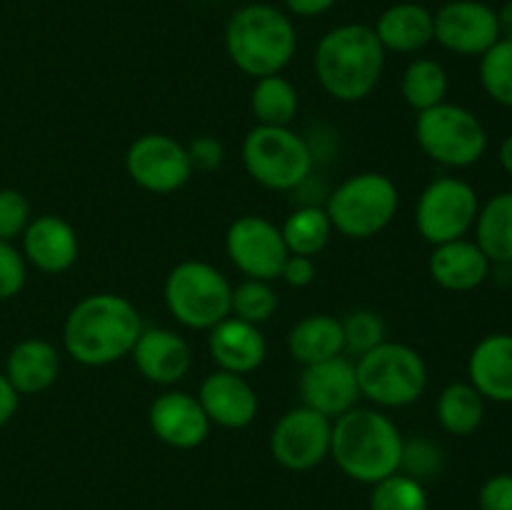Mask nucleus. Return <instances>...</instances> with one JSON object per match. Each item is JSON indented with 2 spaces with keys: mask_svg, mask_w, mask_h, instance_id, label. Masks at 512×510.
I'll return each instance as SVG.
<instances>
[{
  "mask_svg": "<svg viewBox=\"0 0 512 510\" xmlns=\"http://www.w3.org/2000/svg\"><path fill=\"white\" fill-rule=\"evenodd\" d=\"M143 328L138 308L123 295H85L65 318V353L85 368H103L133 353Z\"/></svg>",
  "mask_w": 512,
  "mask_h": 510,
  "instance_id": "obj_1",
  "label": "nucleus"
},
{
  "mask_svg": "<svg viewBox=\"0 0 512 510\" xmlns=\"http://www.w3.org/2000/svg\"><path fill=\"white\" fill-rule=\"evenodd\" d=\"M403 435L395 420L378 408H358L333 420L330 458L355 483L375 485L398 473Z\"/></svg>",
  "mask_w": 512,
  "mask_h": 510,
  "instance_id": "obj_2",
  "label": "nucleus"
},
{
  "mask_svg": "<svg viewBox=\"0 0 512 510\" xmlns=\"http://www.w3.org/2000/svg\"><path fill=\"white\" fill-rule=\"evenodd\" d=\"M313 65L330 98L358 103L373 95L383 78L385 48L368 25H338L320 38Z\"/></svg>",
  "mask_w": 512,
  "mask_h": 510,
  "instance_id": "obj_3",
  "label": "nucleus"
},
{
  "mask_svg": "<svg viewBox=\"0 0 512 510\" xmlns=\"http://www.w3.org/2000/svg\"><path fill=\"white\" fill-rule=\"evenodd\" d=\"M298 48L295 25L283 10L265 3L235 10L225 28V50L240 73L253 80L280 75Z\"/></svg>",
  "mask_w": 512,
  "mask_h": 510,
  "instance_id": "obj_4",
  "label": "nucleus"
},
{
  "mask_svg": "<svg viewBox=\"0 0 512 510\" xmlns=\"http://www.w3.org/2000/svg\"><path fill=\"white\" fill-rule=\"evenodd\" d=\"M360 398L375 408H405L423 398L428 388V365L423 355L405 343L375 345L355 358Z\"/></svg>",
  "mask_w": 512,
  "mask_h": 510,
  "instance_id": "obj_5",
  "label": "nucleus"
},
{
  "mask_svg": "<svg viewBox=\"0 0 512 510\" xmlns=\"http://www.w3.org/2000/svg\"><path fill=\"white\" fill-rule=\"evenodd\" d=\"M335 233L350 240H370L383 233L400 208L398 185L383 173H358L343 180L325 200Z\"/></svg>",
  "mask_w": 512,
  "mask_h": 510,
  "instance_id": "obj_6",
  "label": "nucleus"
},
{
  "mask_svg": "<svg viewBox=\"0 0 512 510\" xmlns=\"http://www.w3.org/2000/svg\"><path fill=\"white\" fill-rule=\"evenodd\" d=\"M233 285L215 265L183 260L168 273L163 298L170 315L190 330H210L230 315Z\"/></svg>",
  "mask_w": 512,
  "mask_h": 510,
  "instance_id": "obj_7",
  "label": "nucleus"
},
{
  "mask_svg": "<svg viewBox=\"0 0 512 510\" xmlns=\"http://www.w3.org/2000/svg\"><path fill=\"white\" fill-rule=\"evenodd\" d=\"M243 165L250 178L268 190H295L313 173V150L293 128L255 125L243 140Z\"/></svg>",
  "mask_w": 512,
  "mask_h": 510,
  "instance_id": "obj_8",
  "label": "nucleus"
},
{
  "mask_svg": "<svg viewBox=\"0 0 512 510\" xmlns=\"http://www.w3.org/2000/svg\"><path fill=\"white\" fill-rule=\"evenodd\" d=\"M415 140L430 160L448 168H470L488 150V130L473 110L440 103L415 118Z\"/></svg>",
  "mask_w": 512,
  "mask_h": 510,
  "instance_id": "obj_9",
  "label": "nucleus"
},
{
  "mask_svg": "<svg viewBox=\"0 0 512 510\" xmlns=\"http://www.w3.org/2000/svg\"><path fill=\"white\" fill-rule=\"evenodd\" d=\"M480 200L470 183L460 178H435L425 185L415 205V228L430 245L460 240L473 230Z\"/></svg>",
  "mask_w": 512,
  "mask_h": 510,
  "instance_id": "obj_10",
  "label": "nucleus"
},
{
  "mask_svg": "<svg viewBox=\"0 0 512 510\" xmlns=\"http://www.w3.org/2000/svg\"><path fill=\"white\" fill-rule=\"evenodd\" d=\"M125 170L138 188L153 195L178 193L193 178L188 145L165 133H145L130 143Z\"/></svg>",
  "mask_w": 512,
  "mask_h": 510,
  "instance_id": "obj_11",
  "label": "nucleus"
},
{
  "mask_svg": "<svg viewBox=\"0 0 512 510\" xmlns=\"http://www.w3.org/2000/svg\"><path fill=\"white\" fill-rule=\"evenodd\" d=\"M330 435L333 420L315 413L313 408L298 405L285 410L270 430V455L285 470L305 473L330 458Z\"/></svg>",
  "mask_w": 512,
  "mask_h": 510,
  "instance_id": "obj_12",
  "label": "nucleus"
},
{
  "mask_svg": "<svg viewBox=\"0 0 512 510\" xmlns=\"http://www.w3.org/2000/svg\"><path fill=\"white\" fill-rule=\"evenodd\" d=\"M225 253L245 278L270 280V283L280 278L290 255L280 225L263 215H240L238 220H233L225 233Z\"/></svg>",
  "mask_w": 512,
  "mask_h": 510,
  "instance_id": "obj_13",
  "label": "nucleus"
},
{
  "mask_svg": "<svg viewBox=\"0 0 512 510\" xmlns=\"http://www.w3.org/2000/svg\"><path fill=\"white\" fill-rule=\"evenodd\" d=\"M433 23L435 40L455 55H483L500 40L498 10L480 0H450Z\"/></svg>",
  "mask_w": 512,
  "mask_h": 510,
  "instance_id": "obj_14",
  "label": "nucleus"
},
{
  "mask_svg": "<svg viewBox=\"0 0 512 510\" xmlns=\"http://www.w3.org/2000/svg\"><path fill=\"white\" fill-rule=\"evenodd\" d=\"M298 393L305 408L335 420L343 413L353 410L360 400L358 375H355V360L345 355H335L330 360L305 365L298 380Z\"/></svg>",
  "mask_w": 512,
  "mask_h": 510,
  "instance_id": "obj_15",
  "label": "nucleus"
},
{
  "mask_svg": "<svg viewBox=\"0 0 512 510\" xmlns=\"http://www.w3.org/2000/svg\"><path fill=\"white\" fill-rule=\"evenodd\" d=\"M148 425L160 443L175 450H193L208 440L213 423L205 415L198 395L165 390L150 403Z\"/></svg>",
  "mask_w": 512,
  "mask_h": 510,
  "instance_id": "obj_16",
  "label": "nucleus"
},
{
  "mask_svg": "<svg viewBox=\"0 0 512 510\" xmlns=\"http://www.w3.org/2000/svg\"><path fill=\"white\" fill-rule=\"evenodd\" d=\"M198 400L213 425L228 430H243L258 415V393L245 375L213 370L200 383Z\"/></svg>",
  "mask_w": 512,
  "mask_h": 510,
  "instance_id": "obj_17",
  "label": "nucleus"
},
{
  "mask_svg": "<svg viewBox=\"0 0 512 510\" xmlns=\"http://www.w3.org/2000/svg\"><path fill=\"white\" fill-rule=\"evenodd\" d=\"M130 358L138 373L160 388L180 383L193 365L190 345L168 328H143Z\"/></svg>",
  "mask_w": 512,
  "mask_h": 510,
  "instance_id": "obj_18",
  "label": "nucleus"
},
{
  "mask_svg": "<svg viewBox=\"0 0 512 510\" xmlns=\"http://www.w3.org/2000/svg\"><path fill=\"white\" fill-rule=\"evenodd\" d=\"M23 238L25 263L38 268L40 273L60 275L70 270L78 260L80 243L75 228L60 215H38L28 223Z\"/></svg>",
  "mask_w": 512,
  "mask_h": 510,
  "instance_id": "obj_19",
  "label": "nucleus"
},
{
  "mask_svg": "<svg viewBox=\"0 0 512 510\" xmlns=\"http://www.w3.org/2000/svg\"><path fill=\"white\" fill-rule=\"evenodd\" d=\"M208 350L218 370L250 375L265 363L268 343H265V335L260 333V325L228 315L208 330Z\"/></svg>",
  "mask_w": 512,
  "mask_h": 510,
  "instance_id": "obj_20",
  "label": "nucleus"
},
{
  "mask_svg": "<svg viewBox=\"0 0 512 510\" xmlns=\"http://www.w3.org/2000/svg\"><path fill=\"white\" fill-rule=\"evenodd\" d=\"M490 260L475 240L460 238L450 243L433 245L428 260V273L443 290L450 293H470L480 288L490 275Z\"/></svg>",
  "mask_w": 512,
  "mask_h": 510,
  "instance_id": "obj_21",
  "label": "nucleus"
},
{
  "mask_svg": "<svg viewBox=\"0 0 512 510\" xmlns=\"http://www.w3.org/2000/svg\"><path fill=\"white\" fill-rule=\"evenodd\" d=\"M468 383L493 403H512V333L485 335L468 360Z\"/></svg>",
  "mask_w": 512,
  "mask_h": 510,
  "instance_id": "obj_22",
  "label": "nucleus"
},
{
  "mask_svg": "<svg viewBox=\"0 0 512 510\" xmlns=\"http://www.w3.org/2000/svg\"><path fill=\"white\" fill-rule=\"evenodd\" d=\"M5 378L18 395H38L48 390L60 375V353L43 338H25L5 360Z\"/></svg>",
  "mask_w": 512,
  "mask_h": 510,
  "instance_id": "obj_23",
  "label": "nucleus"
},
{
  "mask_svg": "<svg viewBox=\"0 0 512 510\" xmlns=\"http://www.w3.org/2000/svg\"><path fill=\"white\" fill-rule=\"evenodd\" d=\"M373 30L385 53H418L435 40L433 13L418 3L393 5L380 15Z\"/></svg>",
  "mask_w": 512,
  "mask_h": 510,
  "instance_id": "obj_24",
  "label": "nucleus"
},
{
  "mask_svg": "<svg viewBox=\"0 0 512 510\" xmlns=\"http://www.w3.org/2000/svg\"><path fill=\"white\" fill-rule=\"evenodd\" d=\"M288 353L303 368L335 358V355H345L343 325L335 315L328 313H315L298 320L288 333Z\"/></svg>",
  "mask_w": 512,
  "mask_h": 510,
  "instance_id": "obj_25",
  "label": "nucleus"
},
{
  "mask_svg": "<svg viewBox=\"0 0 512 510\" xmlns=\"http://www.w3.org/2000/svg\"><path fill=\"white\" fill-rule=\"evenodd\" d=\"M475 243L490 263L512 265V190L493 195L475 218Z\"/></svg>",
  "mask_w": 512,
  "mask_h": 510,
  "instance_id": "obj_26",
  "label": "nucleus"
},
{
  "mask_svg": "<svg viewBox=\"0 0 512 510\" xmlns=\"http://www.w3.org/2000/svg\"><path fill=\"white\" fill-rule=\"evenodd\" d=\"M485 405H488V400L473 385L458 380V383H450L440 390L438 400H435V415H438V423L445 433L468 438L483 425Z\"/></svg>",
  "mask_w": 512,
  "mask_h": 510,
  "instance_id": "obj_27",
  "label": "nucleus"
},
{
  "mask_svg": "<svg viewBox=\"0 0 512 510\" xmlns=\"http://www.w3.org/2000/svg\"><path fill=\"white\" fill-rule=\"evenodd\" d=\"M280 233H283L290 255L315 258L318 253H323L335 230L325 208H318V205H300V208H295L285 218V223L280 225Z\"/></svg>",
  "mask_w": 512,
  "mask_h": 510,
  "instance_id": "obj_28",
  "label": "nucleus"
},
{
  "mask_svg": "<svg viewBox=\"0 0 512 510\" xmlns=\"http://www.w3.org/2000/svg\"><path fill=\"white\" fill-rule=\"evenodd\" d=\"M250 110H253L258 125L288 128L298 115V90L283 75L258 78L253 93H250Z\"/></svg>",
  "mask_w": 512,
  "mask_h": 510,
  "instance_id": "obj_29",
  "label": "nucleus"
},
{
  "mask_svg": "<svg viewBox=\"0 0 512 510\" xmlns=\"http://www.w3.org/2000/svg\"><path fill=\"white\" fill-rule=\"evenodd\" d=\"M400 93H403V100L415 113H423V110L445 103V95H448V73L433 58L413 60L405 68L403 80H400Z\"/></svg>",
  "mask_w": 512,
  "mask_h": 510,
  "instance_id": "obj_30",
  "label": "nucleus"
},
{
  "mask_svg": "<svg viewBox=\"0 0 512 510\" xmlns=\"http://www.w3.org/2000/svg\"><path fill=\"white\" fill-rule=\"evenodd\" d=\"M370 510H430L428 490L425 483L398 470L373 485Z\"/></svg>",
  "mask_w": 512,
  "mask_h": 510,
  "instance_id": "obj_31",
  "label": "nucleus"
},
{
  "mask_svg": "<svg viewBox=\"0 0 512 510\" xmlns=\"http://www.w3.org/2000/svg\"><path fill=\"white\" fill-rule=\"evenodd\" d=\"M278 310V293L270 280L245 278L238 283L230 295V315L245 320V323L260 325L270 320Z\"/></svg>",
  "mask_w": 512,
  "mask_h": 510,
  "instance_id": "obj_32",
  "label": "nucleus"
},
{
  "mask_svg": "<svg viewBox=\"0 0 512 510\" xmlns=\"http://www.w3.org/2000/svg\"><path fill=\"white\" fill-rule=\"evenodd\" d=\"M480 83L490 100L512 108V40L500 38L480 55Z\"/></svg>",
  "mask_w": 512,
  "mask_h": 510,
  "instance_id": "obj_33",
  "label": "nucleus"
},
{
  "mask_svg": "<svg viewBox=\"0 0 512 510\" xmlns=\"http://www.w3.org/2000/svg\"><path fill=\"white\" fill-rule=\"evenodd\" d=\"M340 325H343L345 353L355 355V358H360L363 353L373 350L375 345L388 340L385 338V335H388V328H385L383 315L375 313V310H353V313H348L340 320Z\"/></svg>",
  "mask_w": 512,
  "mask_h": 510,
  "instance_id": "obj_34",
  "label": "nucleus"
},
{
  "mask_svg": "<svg viewBox=\"0 0 512 510\" xmlns=\"http://www.w3.org/2000/svg\"><path fill=\"white\" fill-rule=\"evenodd\" d=\"M445 455L438 443L428 438L403 440V458H400V470L405 475H413L415 480H428L443 470Z\"/></svg>",
  "mask_w": 512,
  "mask_h": 510,
  "instance_id": "obj_35",
  "label": "nucleus"
},
{
  "mask_svg": "<svg viewBox=\"0 0 512 510\" xmlns=\"http://www.w3.org/2000/svg\"><path fill=\"white\" fill-rule=\"evenodd\" d=\"M30 203L20 190L3 188L0 190V240H10L25 233L30 223Z\"/></svg>",
  "mask_w": 512,
  "mask_h": 510,
  "instance_id": "obj_36",
  "label": "nucleus"
},
{
  "mask_svg": "<svg viewBox=\"0 0 512 510\" xmlns=\"http://www.w3.org/2000/svg\"><path fill=\"white\" fill-rule=\"evenodd\" d=\"M25 275V255L10 240H0V300L15 298L23 290Z\"/></svg>",
  "mask_w": 512,
  "mask_h": 510,
  "instance_id": "obj_37",
  "label": "nucleus"
},
{
  "mask_svg": "<svg viewBox=\"0 0 512 510\" xmlns=\"http://www.w3.org/2000/svg\"><path fill=\"white\" fill-rule=\"evenodd\" d=\"M480 510H512V473L490 475L478 493Z\"/></svg>",
  "mask_w": 512,
  "mask_h": 510,
  "instance_id": "obj_38",
  "label": "nucleus"
},
{
  "mask_svg": "<svg viewBox=\"0 0 512 510\" xmlns=\"http://www.w3.org/2000/svg\"><path fill=\"white\" fill-rule=\"evenodd\" d=\"M190 163H193V170H203V173H210V170H218L225 160V148L215 135H200L193 143L188 145Z\"/></svg>",
  "mask_w": 512,
  "mask_h": 510,
  "instance_id": "obj_39",
  "label": "nucleus"
},
{
  "mask_svg": "<svg viewBox=\"0 0 512 510\" xmlns=\"http://www.w3.org/2000/svg\"><path fill=\"white\" fill-rule=\"evenodd\" d=\"M315 258H305V255H288L283 265V273H280V280L290 285V288H308L315 280Z\"/></svg>",
  "mask_w": 512,
  "mask_h": 510,
  "instance_id": "obj_40",
  "label": "nucleus"
},
{
  "mask_svg": "<svg viewBox=\"0 0 512 510\" xmlns=\"http://www.w3.org/2000/svg\"><path fill=\"white\" fill-rule=\"evenodd\" d=\"M18 405H20L18 390L10 385V380L5 378V373H0V428L13 420V415L18 413Z\"/></svg>",
  "mask_w": 512,
  "mask_h": 510,
  "instance_id": "obj_41",
  "label": "nucleus"
},
{
  "mask_svg": "<svg viewBox=\"0 0 512 510\" xmlns=\"http://www.w3.org/2000/svg\"><path fill=\"white\" fill-rule=\"evenodd\" d=\"M290 13L300 15V18H315V15L328 13L335 5V0H285Z\"/></svg>",
  "mask_w": 512,
  "mask_h": 510,
  "instance_id": "obj_42",
  "label": "nucleus"
},
{
  "mask_svg": "<svg viewBox=\"0 0 512 510\" xmlns=\"http://www.w3.org/2000/svg\"><path fill=\"white\" fill-rule=\"evenodd\" d=\"M498 25H500V38L512 40V0L498 10Z\"/></svg>",
  "mask_w": 512,
  "mask_h": 510,
  "instance_id": "obj_43",
  "label": "nucleus"
},
{
  "mask_svg": "<svg viewBox=\"0 0 512 510\" xmlns=\"http://www.w3.org/2000/svg\"><path fill=\"white\" fill-rule=\"evenodd\" d=\"M498 160H500V165H503L505 173H508L510 178H512V133L508 135V138L503 140V143H500Z\"/></svg>",
  "mask_w": 512,
  "mask_h": 510,
  "instance_id": "obj_44",
  "label": "nucleus"
}]
</instances>
